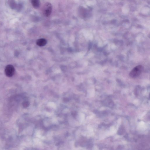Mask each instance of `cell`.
Wrapping results in <instances>:
<instances>
[{
    "instance_id": "obj_1",
    "label": "cell",
    "mask_w": 150,
    "mask_h": 150,
    "mask_svg": "<svg viewBox=\"0 0 150 150\" xmlns=\"http://www.w3.org/2000/svg\"><path fill=\"white\" fill-rule=\"evenodd\" d=\"M143 67L142 65H138L134 68L129 74L130 77L135 78L138 77L143 72Z\"/></svg>"
},
{
    "instance_id": "obj_2",
    "label": "cell",
    "mask_w": 150,
    "mask_h": 150,
    "mask_svg": "<svg viewBox=\"0 0 150 150\" xmlns=\"http://www.w3.org/2000/svg\"><path fill=\"white\" fill-rule=\"evenodd\" d=\"M52 11V6L50 3L47 2L45 4L43 9V12L45 16H49L51 14Z\"/></svg>"
},
{
    "instance_id": "obj_3",
    "label": "cell",
    "mask_w": 150,
    "mask_h": 150,
    "mask_svg": "<svg viewBox=\"0 0 150 150\" xmlns=\"http://www.w3.org/2000/svg\"><path fill=\"white\" fill-rule=\"evenodd\" d=\"M15 72L14 68L13 65H8L6 66L5 69V73L8 77H11L14 75Z\"/></svg>"
},
{
    "instance_id": "obj_4",
    "label": "cell",
    "mask_w": 150,
    "mask_h": 150,
    "mask_svg": "<svg viewBox=\"0 0 150 150\" xmlns=\"http://www.w3.org/2000/svg\"><path fill=\"white\" fill-rule=\"evenodd\" d=\"M36 43H37V45L39 46H44L46 44L47 41L45 39H40L37 40Z\"/></svg>"
},
{
    "instance_id": "obj_5",
    "label": "cell",
    "mask_w": 150,
    "mask_h": 150,
    "mask_svg": "<svg viewBox=\"0 0 150 150\" xmlns=\"http://www.w3.org/2000/svg\"><path fill=\"white\" fill-rule=\"evenodd\" d=\"M31 3L33 7L36 9L40 7V2L39 0H31Z\"/></svg>"
},
{
    "instance_id": "obj_6",
    "label": "cell",
    "mask_w": 150,
    "mask_h": 150,
    "mask_svg": "<svg viewBox=\"0 0 150 150\" xmlns=\"http://www.w3.org/2000/svg\"><path fill=\"white\" fill-rule=\"evenodd\" d=\"M22 105L24 107L26 108L29 106V103L28 101H24Z\"/></svg>"
}]
</instances>
